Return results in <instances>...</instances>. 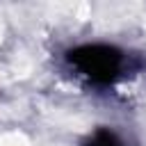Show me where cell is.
Returning <instances> with one entry per match:
<instances>
[{"mask_svg":"<svg viewBox=\"0 0 146 146\" xmlns=\"http://www.w3.org/2000/svg\"><path fill=\"white\" fill-rule=\"evenodd\" d=\"M64 64L94 87H112L130 71V55L114 43H78L64 52Z\"/></svg>","mask_w":146,"mask_h":146,"instance_id":"6da1fadb","label":"cell"},{"mask_svg":"<svg viewBox=\"0 0 146 146\" xmlns=\"http://www.w3.org/2000/svg\"><path fill=\"white\" fill-rule=\"evenodd\" d=\"M80 146H128V141L110 125H98L96 130H91L82 141Z\"/></svg>","mask_w":146,"mask_h":146,"instance_id":"7a4b0ae2","label":"cell"}]
</instances>
